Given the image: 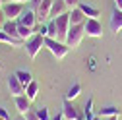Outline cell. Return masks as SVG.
<instances>
[{
  "instance_id": "1",
  "label": "cell",
  "mask_w": 122,
  "mask_h": 120,
  "mask_svg": "<svg viewBox=\"0 0 122 120\" xmlns=\"http://www.w3.org/2000/svg\"><path fill=\"white\" fill-rule=\"evenodd\" d=\"M45 49H49L51 54L56 58V60H62L68 56L70 49L66 47V43L62 41H58V39H51V37H45Z\"/></svg>"
},
{
  "instance_id": "2",
  "label": "cell",
  "mask_w": 122,
  "mask_h": 120,
  "mask_svg": "<svg viewBox=\"0 0 122 120\" xmlns=\"http://www.w3.org/2000/svg\"><path fill=\"white\" fill-rule=\"evenodd\" d=\"M83 37H85V27H83V23H80V25H70V31H68L64 43H66L68 49H78L80 43L83 41Z\"/></svg>"
},
{
  "instance_id": "3",
  "label": "cell",
  "mask_w": 122,
  "mask_h": 120,
  "mask_svg": "<svg viewBox=\"0 0 122 120\" xmlns=\"http://www.w3.org/2000/svg\"><path fill=\"white\" fill-rule=\"evenodd\" d=\"M41 49H45V35H33L29 41H25V52L31 60L37 58Z\"/></svg>"
},
{
  "instance_id": "4",
  "label": "cell",
  "mask_w": 122,
  "mask_h": 120,
  "mask_svg": "<svg viewBox=\"0 0 122 120\" xmlns=\"http://www.w3.org/2000/svg\"><path fill=\"white\" fill-rule=\"evenodd\" d=\"M2 10H4V14H6V20L18 21L20 16L25 12V4H20V2H4V4H2Z\"/></svg>"
},
{
  "instance_id": "5",
  "label": "cell",
  "mask_w": 122,
  "mask_h": 120,
  "mask_svg": "<svg viewBox=\"0 0 122 120\" xmlns=\"http://www.w3.org/2000/svg\"><path fill=\"white\" fill-rule=\"evenodd\" d=\"M83 27H85V35H87V37H93V39L103 37V25H101L99 20L87 18V20L83 21Z\"/></svg>"
},
{
  "instance_id": "6",
  "label": "cell",
  "mask_w": 122,
  "mask_h": 120,
  "mask_svg": "<svg viewBox=\"0 0 122 120\" xmlns=\"http://www.w3.org/2000/svg\"><path fill=\"white\" fill-rule=\"evenodd\" d=\"M6 85H8V91L12 97H20V95H25V87L21 85V81L18 80L16 74H12V76H8L6 80Z\"/></svg>"
},
{
  "instance_id": "7",
  "label": "cell",
  "mask_w": 122,
  "mask_h": 120,
  "mask_svg": "<svg viewBox=\"0 0 122 120\" xmlns=\"http://www.w3.org/2000/svg\"><path fill=\"white\" fill-rule=\"evenodd\" d=\"M56 31H58V41H66V35L70 31V16L68 14H64V16H58L56 20Z\"/></svg>"
},
{
  "instance_id": "8",
  "label": "cell",
  "mask_w": 122,
  "mask_h": 120,
  "mask_svg": "<svg viewBox=\"0 0 122 120\" xmlns=\"http://www.w3.org/2000/svg\"><path fill=\"white\" fill-rule=\"evenodd\" d=\"M51 6H52V0H43V2L35 8L37 23H45L47 20H51Z\"/></svg>"
},
{
  "instance_id": "9",
  "label": "cell",
  "mask_w": 122,
  "mask_h": 120,
  "mask_svg": "<svg viewBox=\"0 0 122 120\" xmlns=\"http://www.w3.org/2000/svg\"><path fill=\"white\" fill-rule=\"evenodd\" d=\"M62 114H64V118L66 120H80L81 118V114L78 112V109L72 105V101H68V99H64V105H62Z\"/></svg>"
},
{
  "instance_id": "10",
  "label": "cell",
  "mask_w": 122,
  "mask_h": 120,
  "mask_svg": "<svg viewBox=\"0 0 122 120\" xmlns=\"http://www.w3.org/2000/svg\"><path fill=\"white\" fill-rule=\"evenodd\" d=\"M68 6L64 0H52V6H51V20H56L58 16H64V14H68Z\"/></svg>"
},
{
  "instance_id": "11",
  "label": "cell",
  "mask_w": 122,
  "mask_h": 120,
  "mask_svg": "<svg viewBox=\"0 0 122 120\" xmlns=\"http://www.w3.org/2000/svg\"><path fill=\"white\" fill-rule=\"evenodd\" d=\"M14 103H16V109H18V112L23 116V114H27L29 110H31V101L27 99V95H20V97H14Z\"/></svg>"
},
{
  "instance_id": "12",
  "label": "cell",
  "mask_w": 122,
  "mask_h": 120,
  "mask_svg": "<svg viewBox=\"0 0 122 120\" xmlns=\"http://www.w3.org/2000/svg\"><path fill=\"white\" fill-rule=\"evenodd\" d=\"M20 23H23V25H27V27H35L37 25V16H35V10H25L21 16H20V20H18Z\"/></svg>"
},
{
  "instance_id": "13",
  "label": "cell",
  "mask_w": 122,
  "mask_h": 120,
  "mask_svg": "<svg viewBox=\"0 0 122 120\" xmlns=\"http://www.w3.org/2000/svg\"><path fill=\"white\" fill-rule=\"evenodd\" d=\"M111 29H112L114 33L122 31V10H118V8L112 10V16H111Z\"/></svg>"
},
{
  "instance_id": "14",
  "label": "cell",
  "mask_w": 122,
  "mask_h": 120,
  "mask_svg": "<svg viewBox=\"0 0 122 120\" xmlns=\"http://www.w3.org/2000/svg\"><path fill=\"white\" fill-rule=\"evenodd\" d=\"M68 16H70V25H80V23H83L87 18H85V14L80 10V6L78 8H74V10H70L68 12Z\"/></svg>"
},
{
  "instance_id": "15",
  "label": "cell",
  "mask_w": 122,
  "mask_h": 120,
  "mask_svg": "<svg viewBox=\"0 0 122 120\" xmlns=\"http://www.w3.org/2000/svg\"><path fill=\"white\" fill-rule=\"evenodd\" d=\"M35 35V31H33V27H27V25H23V23H20L18 21V37L25 43V41H29Z\"/></svg>"
},
{
  "instance_id": "16",
  "label": "cell",
  "mask_w": 122,
  "mask_h": 120,
  "mask_svg": "<svg viewBox=\"0 0 122 120\" xmlns=\"http://www.w3.org/2000/svg\"><path fill=\"white\" fill-rule=\"evenodd\" d=\"M0 43L10 45V47H16V49L25 47V43H23V41H20V39H14V37H10V35H8V33H4V31H0Z\"/></svg>"
},
{
  "instance_id": "17",
  "label": "cell",
  "mask_w": 122,
  "mask_h": 120,
  "mask_svg": "<svg viewBox=\"0 0 122 120\" xmlns=\"http://www.w3.org/2000/svg\"><path fill=\"white\" fill-rule=\"evenodd\" d=\"M2 31L4 33H8L10 37H14V39H20L18 37V21H12V20H6V23L2 25ZM21 41V39H20Z\"/></svg>"
},
{
  "instance_id": "18",
  "label": "cell",
  "mask_w": 122,
  "mask_h": 120,
  "mask_svg": "<svg viewBox=\"0 0 122 120\" xmlns=\"http://www.w3.org/2000/svg\"><path fill=\"white\" fill-rule=\"evenodd\" d=\"M80 10L85 14V18H93V20H99V16H101V12L95 8V6H91V4H80Z\"/></svg>"
},
{
  "instance_id": "19",
  "label": "cell",
  "mask_w": 122,
  "mask_h": 120,
  "mask_svg": "<svg viewBox=\"0 0 122 120\" xmlns=\"http://www.w3.org/2000/svg\"><path fill=\"white\" fill-rule=\"evenodd\" d=\"M25 95H27V99L29 101H33V99H37V95H39V83L33 80L31 83H29L27 87H25Z\"/></svg>"
},
{
  "instance_id": "20",
  "label": "cell",
  "mask_w": 122,
  "mask_h": 120,
  "mask_svg": "<svg viewBox=\"0 0 122 120\" xmlns=\"http://www.w3.org/2000/svg\"><path fill=\"white\" fill-rule=\"evenodd\" d=\"M16 76H18V80L21 81V85H23V87H27L29 83L33 81L31 72H27V70H18V72H16Z\"/></svg>"
},
{
  "instance_id": "21",
  "label": "cell",
  "mask_w": 122,
  "mask_h": 120,
  "mask_svg": "<svg viewBox=\"0 0 122 120\" xmlns=\"http://www.w3.org/2000/svg\"><path fill=\"white\" fill-rule=\"evenodd\" d=\"M122 114V110L118 109V107H105V109H101L99 110V116L101 118H109V116H120Z\"/></svg>"
},
{
  "instance_id": "22",
  "label": "cell",
  "mask_w": 122,
  "mask_h": 120,
  "mask_svg": "<svg viewBox=\"0 0 122 120\" xmlns=\"http://www.w3.org/2000/svg\"><path fill=\"white\" fill-rule=\"evenodd\" d=\"M47 37H51V39H58V31H56V21H54V20H51V21L47 23Z\"/></svg>"
},
{
  "instance_id": "23",
  "label": "cell",
  "mask_w": 122,
  "mask_h": 120,
  "mask_svg": "<svg viewBox=\"0 0 122 120\" xmlns=\"http://www.w3.org/2000/svg\"><path fill=\"white\" fill-rule=\"evenodd\" d=\"M80 91H81V85H80V83H76L74 87H70V91L66 93V97H64V99H68V101H72V99H76V97L80 95Z\"/></svg>"
},
{
  "instance_id": "24",
  "label": "cell",
  "mask_w": 122,
  "mask_h": 120,
  "mask_svg": "<svg viewBox=\"0 0 122 120\" xmlns=\"http://www.w3.org/2000/svg\"><path fill=\"white\" fill-rule=\"evenodd\" d=\"M83 118H87V120L93 118V99H89V101H87L85 110H83Z\"/></svg>"
},
{
  "instance_id": "25",
  "label": "cell",
  "mask_w": 122,
  "mask_h": 120,
  "mask_svg": "<svg viewBox=\"0 0 122 120\" xmlns=\"http://www.w3.org/2000/svg\"><path fill=\"white\" fill-rule=\"evenodd\" d=\"M35 112H37L39 120H49V109H47V107H39Z\"/></svg>"
},
{
  "instance_id": "26",
  "label": "cell",
  "mask_w": 122,
  "mask_h": 120,
  "mask_svg": "<svg viewBox=\"0 0 122 120\" xmlns=\"http://www.w3.org/2000/svg\"><path fill=\"white\" fill-rule=\"evenodd\" d=\"M64 2H66L68 10H74V8H78V6L81 4V0H64Z\"/></svg>"
},
{
  "instance_id": "27",
  "label": "cell",
  "mask_w": 122,
  "mask_h": 120,
  "mask_svg": "<svg viewBox=\"0 0 122 120\" xmlns=\"http://www.w3.org/2000/svg\"><path fill=\"white\" fill-rule=\"evenodd\" d=\"M23 116H25V120H39V116H37V112H35L33 109L29 110L27 114H23Z\"/></svg>"
},
{
  "instance_id": "28",
  "label": "cell",
  "mask_w": 122,
  "mask_h": 120,
  "mask_svg": "<svg viewBox=\"0 0 122 120\" xmlns=\"http://www.w3.org/2000/svg\"><path fill=\"white\" fill-rule=\"evenodd\" d=\"M4 23H6V14L2 10V6H0V25H4Z\"/></svg>"
},
{
  "instance_id": "29",
  "label": "cell",
  "mask_w": 122,
  "mask_h": 120,
  "mask_svg": "<svg viewBox=\"0 0 122 120\" xmlns=\"http://www.w3.org/2000/svg\"><path fill=\"white\" fill-rule=\"evenodd\" d=\"M0 116H2L4 120H12V118H10V114H8V112H6V110H4L2 107H0Z\"/></svg>"
},
{
  "instance_id": "30",
  "label": "cell",
  "mask_w": 122,
  "mask_h": 120,
  "mask_svg": "<svg viewBox=\"0 0 122 120\" xmlns=\"http://www.w3.org/2000/svg\"><path fill=\"white\" fill-rule=\"evenodd\" d=\"M4 2H20V4H25V2H31V0H4Z\"/></svg>"
},
{
  "instance_id": "31",
  "label": "cell",
  "mask_w": 122,
  "mask_h": 120,
  "mask_svg": "<svg viewBox=\"0 0 122 120\" xmlns=\"http://www.w3.org/2000/svg\"><path fill=\"white\" fill-rule=\"evenodd\" d=\"M52 120H66V118H64V114H62V112H58V114H56Z\"/></svg>"
},
{
  "instance_id": "32",
  "label": "cell",
  "mask_w": 122,
  "mask_h": 120,
  "mask_svg": "<svg viewBox=\"0 0 122 120\" xmlns=\"http://www.w3.org/2000/svg\"><path fill=\"white\" fill-rule=\"evenodd\" d=\"M114 8H118V10H122V0H114Z\"/></svg>"
},
{
  "instance_id": "33",
  "label": "cell",
  "mask_w": 122,
  "mask_h": 120,
  "mask_svg": "<svg viewBox=\"0 0 122 120\" xmlns=\"http://www.w3.org/2000/svg\"><path fill=\"white\" fill-rule=\"evenodd\" d=\"M41 2H43V0H31V4H33V6H35V8H37V6H39V4H41Z\"/></svg>"
},
{
  "instance_id": "34",
  "label": "cell",
  "mask_w": 122,
  "mask_h": 120,
  "mask_svg": "<svg viewBox=\"0 0 122 120\" xmlns=\"http://www.w3.org/2000/svg\"><path fill=\"white\" fill-rule=\"evenodd\" d=\"M91 120H105V118H101V116L97 114V116H93V118H91Z\"/></svg>"
},
{
  "instance_id": "35",
  "label": "cell",
  "mask_w": 122,
  "mask_h": 120,
  "mask_svg": "<svg viewBox=\"0 0 122 120\" xmlns=\"http://www.w3.org/2000/svg\"><path fill=\"white\" fill-rule=\"evenodd\" d=\"M105 120H118V116H109V118H105Z\"/></svg>"
},
{
  "instance_id": "36",
  "label": "cell",
  "mask_w": 122,
  "mask_h": 120,
  "mask_svg": "<svg viewBox=\"0 0 122 120\" xmlns=\"http://www.w3.org/2000/svg\"><path fill=\"white\" fill-rule=\"evenodd\" d=\"M14 120H25V116H21V114H20L18 118H14Z\"/></svg>"
},
{
  "instance_id": "37",
  "label": "cell",
  "mask_w": 122,
  "mask_h": 120,
  "mask_svg": "<svg viewBox=\"0 0 122 120\" xmlns=\"http://www.w3.org/2000/svg\"><path fill=\"white\" fill-rule=\"evenodd\" d=\"M80 120H87V118H80Z\"/></svg>"
},
{
  "instance_id": "38",
  "label": "cell",
  "mask_w": 122,
  "mask_h": 120,
  "mask_svg": "<svg viewBox=\"0 0 122 120\" xmlns=\"http://www.w3.org/2000/svg\"><path fill=\"white\" fill-rule=\"evenodd\" d=\"M0 31H2V25H0Z\"/></svg>"
},
{
  "instance_id": "39",
  "label": "cell",
  "mask_w": 122,
  "mask_h": 120,
  "mask_svg": "<svg viewBox=\"0 0 122 120\" xmlns=\"http://www.w3.org/2000/svg\"><path fill=\"white\" fill-rule=\"evenodd\" d=\"M0 68H2V62H0Z\"/></svg>"
},
{
  "instance_id": "40",
  "label": "cell",
  "mask_w": 122,
  "mask_h": 120,
  "mask_svg": "<svg viewBox=\"0 0 122 120\" xmlns=\"http://www.w3.org/2000/svg\"><path fill=\"white\" fill-rule=\"evenodd\" d=\"M0 120H4V118H2V116H0Z\"/></svg>"
}]
</instances>
